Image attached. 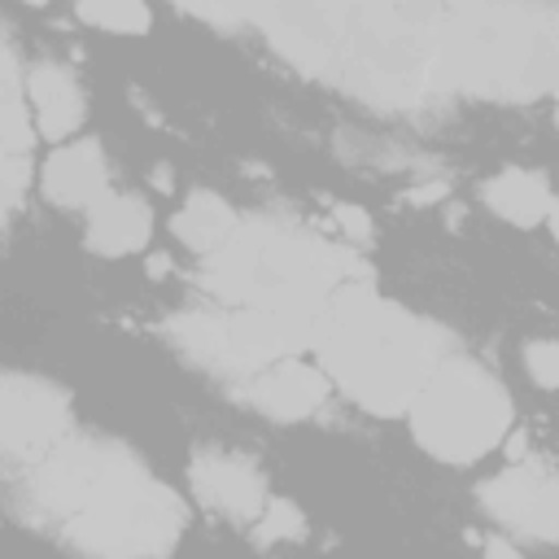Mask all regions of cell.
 Here are the masks:
<instances>
[{
    "mask_svg": "<svg viewBox=\"0 0 559 559\" xmlns=\"http://www.w3.org/2000/svg\"><path fill=\"white\" fill-rule=\"evenodd\" d=\"M31 520L87 555H166L188 528L183 498L118 441L70 432L26 467Z\"/></svg>",
    "mask_w": 559,
    "mask_h": 559,
    "instance_id": "1",
    "label": "cell"
},
{
    "mask_svg": "<svg viewBox=\"0 0 559 559\" xmlns=\"http://www.w3.org/2000/svg\"><path fill=\"white\" fill-rule=\"evenodd\" d=\"M314 354L328 380L362 411L406 415L432 367L445 358V336L428 319L380 297L371 280H349L323 306Z\"/></svg>",
    "mask_w": 559,
    "mask_h": 559,
    "instance_id": "2",
    "label": "cell"
},
{
    "mask_svg": "<svg viewBox=\"0 0 559 559\" xmlns=\"http://www.w3.org/2000/svg\"><path fill=\"white\" fill-rule=\"evenodd\" d=\"M437 87L450 96L533 100L559 83L550 0H441L432 31Z\"/></svg>",
    "mask_w": 559,
    "mask_h": 559,
    "instance_id": "3",
    "label": "cell"
},
{
    "mask_svg": "<svg viewBox=\"0 0 559 559\" xmlns=\"http://www.w3.org/2000/svg\"><path fill=\"white\" fill-rule=\"evenodd\" d=\"M349 280H371L358 245H332L275 214L240 218V227L201 262V288L223 306H323Z\"/></svg>",
    "mask_w": 559,
    "mask_h": 559,
    "instance_id": "4",
    "label": "cell"
},
{
    "mask_svg": "<svg viewBox=\"0 0 559 559\" xmlns=\"http://www.w3.org/2000/svg\"><path fill=\"white\" fill-rule=\"evenodd\" d=\"M411 437L437 463L467 467L498 450L511 432V393L467 354H445L406 406Z\"/></svg>",
    "mask_w": 559,
    "mask_h": 559,
    "instance_id": "5",
    "label": "cell"
},
{
    "mask_svg": "<svg viewBox=\"0 0 559 559\" xmlns=\"http://www.w3.org/2000/svg\"><path fill=\"white\" fill-rule=\"evenodd\" d=\"M328 306V301H323ZM323 306L288 301V306H223V310H179L166 319L170 341L197 367L240 384L275 358L301 354L314 345Z\"/></svg>",
    "mask_w": 559,
    "mask_h": 559,
    "instance_id": "6",
    "label": "cell"
},
{
    "mask_svg": "<svg viewBox=\"0 0 559 559\" xmlns=\"http://www.w3.org/2000/svg\"><path fill=\"white\" fill-rule=\"evenodd\" d=\"M354 0H262L258 26L266 31L271 48L301 74L336 83L345 57Z\"/></svg>",
    "mask_w": 559,
    "mask_h": 559,
    "instance_id": "7",
    "label": "cell"
},
{
    "mask_svg": "<svg viewBox=\"0 0 559 559\" xmlns=\"http://www.w3.org/2000/svg\"><path fill=\"white\" fill-rule=\"evenodd\" d=\"M61 437H70L66 389L31 371H9L0 384V450L9 467L39 463Z\"/></svg>",
    "mask_w": 559,
    "mask_h": 559,
    "instance_id": "8",
    "label": "cell"
},
{
    "mask_svg": "<svg viewBox=\"0 0 559 559\" xmlns=\"http://www.w3.org/2000/svg\"><path fill=\"white\" fill-rule=\"evenodd\" d=\"M480 507L533 542H559V472L520 459L480 485Z\"/></svg>",
    "mask_w": 559,
    "mask_h": 559,
    "instance_id": "9",
    "label": "cell"
},
{
    "mask_svg": "<svg viewBox=\"0 0 559 559\" xmlns=\"http://www.w3.org/2000/svg\"><path fill=\"white\" fill-rule=\"evenodd\" d=\"M332 389H336V384L328 380L323 367L301 362L297 354H288V358H275V362H266L262 371L245 376L240 389H236V397H240L249 411L266 415L271 424H297V419L314 415V411L328 402Z\"/></svg>",
    "mask_w": 559,
    "mask_h": 559,
    "instance_id": "10",
    "label": "cell"
},
{
    "mask_svg": "<svg viewBox=\"0 0 559 559\" xmlns=\"http://www.w3.org/2000/svg\"><path fill=\"white\" fill-rule=\"evenodd\" d=\"M188 485L201 498V507L236 520V524H253L266 507V480L262 472L227 450H197V459L188 463Z\"/></svg>",
    "mask_w": 559,
    "mask_h": 559,
    "instance_id": "11",
    "label": "cell"
},
{
    "mask_svg": "<svg viewBox=\"0 0 559 559\" xmlns=\"http://www.w3.org/2000/svg\"><path fill=\"white\" fill-rule=\"evenodd\" d=\"M39 188L52 205L61 210H87L96 197L109 192V166H105V148L96 140H70L57 144L48 153V162L39 166Z\"/></svg>",
    "mask_w": 559,
    "mask_h": 559,
    "instance_id": "12",
    "label": "cell"
},
{
    "mask_svg": "<svg viewBox=\"0 0 559 559\" xmlns=\"http://www.w3.org/2000/svg\"><path fill=\"white\" fill-rule=\"evenodd\" d=\"M153 236V210L144 197L135 192H105L87 205V249L92 253H105V258H122V253H135L144 249Z\"/></svg>",
    "mask_w": 559,
    "mask_h": 559,
    "instance_id": "13",
    "label": "cell"
},
{
    "mask_svg": "<svg viewBox=\"0 0 559 559\" xmlns=\"http://www.w3.org/2000/svg\"><path fill=\"white\" fill-rule=\"evenodd\" d=\"M26 96H31L35 127L44 140H70L87 118V100H83L79 79L57 61H35L26 70Z\"/></svg>",
    "mask_w": 559,
    "mask_h": 559,
    "instance_id": "14",
    "label": "cell"
},
{
    "mask_svg": "<svg viewBox=\"0 0 559 559\" xmlns=\"http://www.w3.org/2000/svg\"><path fill=\"white\" fill-rule=\"evenodd\" d=\"M480 197H485V205H489L502 223H515V227H537V223H546V210H550V201H555L546 175H542V170H524V166H507V170H498L493 179H485Z\"/></svg>",
    "mask_w": 559,
    "mask_h": 559,
    "instance_id": "15",
    "label": "cell"
},
{
    "mask_svg": "<svg viewBox=\"0 0 559 559\" xmlns=\"http://www.w3.org/2000/svg\"><path fill=\"white\" fill-rule=\"evenodd\" d=\"M240 227V218H236V210H231V201L227 197H218V192H210V188H197V192H188L183 197V205L175 210V218H170V236L183 245V249H192V253H214L231 231Z\"/></svg>",
    "mask_w": 559,
    "mask_h": 559,
    "instance_id": "16",
    "label": "cell"
},
{
    "mask_svg": "<svg viewBox=\"0 0 559 559\" xmlns=\"http://www.w3.org/2000/svg\"><path fill=\"white\" fill-rule=\"evenodd\" d=\"M0 140H4V153H17V157H31L35 148V109H31L26 70L13 44H4V57H0Z\"/></svg>",
    "mask_w": 559,
    "mask_h": 559,
    "instance_id": "17",
    "label": "cell"
},
{
    "mask_svg": "<svg viewBox=\"0 0 559 559\" xmlns=\"http://www.w3.org/2000/svg\"><path fill=\"white\" fill-rule=\"evenodd\" d=\"M74 17L109 35H144L153 26V13L144 0H74Z\"/></svg>",
    "mask_w": 559,
    "mask_h": 559,
    "instance_id": "18",
    "label": "cell"
},
{
    "mask_svg": "<svg viewBox=\"0 0 559 559\" xmlns=\"http://www.w3.org/2000/svg\"><path fill=\"white\" fill-rule=\"evenodd\" d=\"M306 537V515L297 511L293 498H266L262 515L253 520V542L258 546H284Z\"/></svg>",
    "mask_w": 559,
    "mask_h": 559,
    "instance_id": "19",
    "label": "cell"
},
{
    "mask_svg": "<svg viewBox=\"0 0 559 559\" xmlns=\"http://www.w3.org/2000/svg\"><path fill=\"white\" fill-rule=\"evenodd\" d=\"M179 4L183 13L201 17V22H214V26H245V22H258V9L262 0H170Z\"/></svg>",
    "mask_w": 559,
    "mask_h": 559,
    "instance_id": "20",
    "label": "cell"
},
{
    "mask_svg": "<svg viewBox=\"0 0 559 559\" xmlns=\"http://www.w3.org/2000/svg\"><path fill=\"white\" fill-rule=\"evenodd\" d=\"M524 371L537 389H559V341H528Z\"/></svg>",
    "mask_w": 559,
    "mask_h": 559,
    "instance_id": "21",
    "label": "cell"
},
{
    "mask_svg": "<svg viewBox=\"0 0 559 559\" xmlns=\"http://www.w3.org/2000/svg\"><path fill=\"white\" fill-rule=\"evenodd\" d=\"M0 170H4V210L13 218L22 210V192L35 183V162L31 157H17V153H4L0 157Z\"/></svg>",
    "mask_w": 559,
    "mask_h": 559,
    "instance_id": "22",
    "label": "cell"
},
{
    "mask_svg": "<svg viewBox=\"0 0 559 559\" xmlns=\"http://www.w3.org/2000/svg\"><path fill=\"white\" fill-rule=\"evenodd\" d=\"M332 214H336L341 231L349 236V245H367V240H371V218H367V210H362V205L336 201V205H332Z\"/></svg>",
    "mask_w": 559,
    "mask_h": 559,
    "instance_id": "23",
    "label": "cell"
},
{
    "mask_svg": "<svg viewBox=\"0 0 559 559\" xmlns=\"http://www.w3.org/2000/svg\"><path fill=\"white\" fill-rule=\"evenodd\" d=\"M441 197H445V183H419V188L406 192V201H415V205H428V201H441Z\"/></svg>",
    "mask_w": 559,
    "mask_h": 559,
    "instance_id": "24",
    "label": "cell"
},
{
    "mask_svg": "<svg viewBox=\"0 0 559 559\" xmlns=\"http://www.w3.org/2000/svg\"><path fill=\"white\" fill-rule=\"evenodd\" d=\"M485 550H489V555H515V546L502 542V537H485Z\"/></svg>",
    "mask_w": 559,
    "mask_h": 559,
    "instance_id": "25",
    "label": "cell"
},
{
    "mask_svg": "<svg viewBox=\"0 0 559 559\" xmlns=\"http://www.w3.org/2000/svg\"><path fill=\"white\" fill-rule=\"evenodd\" d=\"M546 223H550V231H555V240H559V197L550 201V210H546Z\"/></svg>",
    "mask_w": 559,
    "mask_h": 559,
    "instance_id": "26",
    "label": "cell"
},
{
    "mask_svg": "<svg viewBox=\"0 0 559 559\" xmlns=\"http://www.w3.org/2000/svg\"><path fill=\"white\" fill-rule=\"evenodd\" d=\"M555 44H559V4H555Z\"/></svg>",
    "mask_w": 559,
    "mask_h": 559,
    "instance_id": "27",
    "label": "cell"
},
{
    "mask_svg": "<svg viewBox=\"0 0 559 559\" xmlns=\"http://www.w3.org/2000/svg\"><path fill=\"white\" fill-rule=\"evenodd\" d=\"M555 118H559V83H555Z\"/></svg>",
    "mask_w": 559,
    "mask_h": 559,
    "instance_id": "28",
    "label": "cell"
},
{
    "mask_svg": "<svg viewBox=\"0 0 559 559\" xmlns=\"http://www.w3.org/2000/svg\"><path fill=\"white\" fill-rule=\"evenodd\" d=\"M26 4H52V0H26Z\"/></svg>",
    "mask_w": 559,
    "mask_h": 559,
    "instance_id": "29",
    "label": "cell"
}]
</instances>
